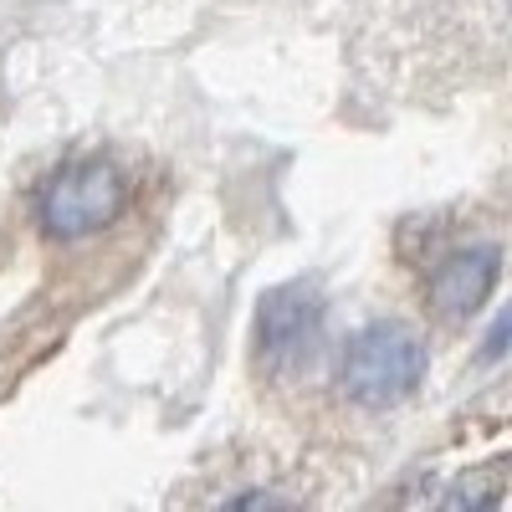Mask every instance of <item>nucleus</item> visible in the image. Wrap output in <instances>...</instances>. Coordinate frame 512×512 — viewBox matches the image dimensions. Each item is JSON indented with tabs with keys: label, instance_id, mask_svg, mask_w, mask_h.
<instances>
[{
	"label": "nucleus",
	"instance_id": "nucleus-1",
	"mask_svg": "<svg viewBox=\"0 0 512 512\" xmlns=\"http://www.w3.org/2000/svg\"><path fill=\"white\" fill-rule=\"evenodd\" d=\"M425 374V349L420 338L400 323H374L364 328L349 354H344V390L359 405H395L405 400Z\"/></svg>",
	"mask_w": 512,
	"mask_h": 512
},
{
	"label": "nucleus",
	"instance_id": "nucleus-2",
	"mask_svg": "<svg viewBox=\"0 0 512 512\" xmlns=\"http://www.w3.org/2000/svg\"><path fill=\"white\" fill-rule=\"evenodd\" d=\"M128 200V185L113 164L103 159H77L47 180L41 190V221L57 236H88L103 231L108 221H118V210Z\"/></svg>",
	"mask_w": 512,
	"mask_h": 512
},
{
	"label": "nucleus",
	"instance_id": "nucleus-3",
	"mask_svg": "<svg viewBox=\"0 0 512 512\" xmlns=\"http://www.w3.org/2000/svg\"><path fill=\"white\" fill-rule=\"evenodd\" d=\"M497 282V251L492 246H477V251H456L436 267L431 277V297L446 318H466L482 308V297L492 292Z\"/></svg>",
	"mask_w": 512,
	"mask_h": 512
},
{
	"label": "nucleus",
	"instance_id": "nucleus-4",
	"mask_svg": "<svg viewBox=\"0 0 512 512\" xmlns=\"http://www.w3.org/2000/svg\"><path fill=\"white\" fill-rule=\"evenodd\" d=\"M313 338H318V308H313V297L277 292L272 303H267V313H262V344L272 349V359L308 354Z\"/></svg>",
	"mask_w": 512,
	"mask_h": 512
}]
</instances>
